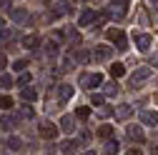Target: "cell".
I'll use <instances>...</instances> for the list:
<instances>
[{"label":"cell","mask_w":158,"mask_h":155,"mask_svg":"<svg viewBox=\"0 0 158 155\" xmlns=\"http://www.w3.org/2000/svg\"><path fill=\"white\" fill-rule=\"evenodd\" d=\"M126 138L133 140V143H146V133L141 125H128L126 128Z\"/></svg>","instance_id":"obj_6"},{"label":"cell","mask_w":158,"mask_h":155,"mask_svg":"<svg viewBox=\"0 0 158 155\" xmlns=\"http://www.w3.org/2000/svg\"><path fill=\"white\" fill-rule=\"evenodd\" d=\"M90 103H93V105H98V108L106 105V93H95V95H90Z\"/></svg>","instance_id":"obj_23"},{"label":"cell","mask_w":158,"mask_h":155,"mask_svg":"<svg viewBox=\"0 0 158 155\" xmlns=\"http://www.w3.org/2000/svg\"><path fill=\"white\" fill-rule=\"evenodd\" d=\"M108 40H110V43H115V48H118V50H128V38H126V33H123V30L110 28V30H108Z\"/></svg>","instance_id":"obj_4"},{"label":"cell","mask_w":158,"mask_h":155,"mask_svg":"<svg viewBox=\"0 0 158 155\" xmlns=\"http://www.w3.org/2000/svg\"><path fill=\"white\" fill-rule=\"evenodd\" d=\"M20 98H23V100H28V103H33V100H38V90H35V88H30V85H23Z\"/></svg>","instance_id":"obj_16"},{"label":"cell","mask_w":158,"mask_h":155,"mask_svg":"<svg viewBox=\"0 0 158 155\" xmlns=\"http://www.w3.org/2000/svg\"><path fill=\"white\" fill-rule=\"evenodd\" d=\"M131 113H133L131 105H118V108H115V118H118V120H128Z\"/></svg>","instance_id":"obj_17"},{"label":"cell","mask_w":158,"mask_h":155,"mask_svg":"<svg viewBox=\"0 0 158 155\" xmlns=\"http://www.w3.org/2000/svg\"><path fill=\"white\" fill-rule=\"evenodd\" d=\"M75 148H78V143L75 140H65V143H60V153H75Z\"/></svg>","instance_id":"obj_20"},{"label":"cell","mask_w":158,"mask_h":155,"mask_svg":"<svg viewBox=\"0 0 158 155\" xmlns=\"http://www.w3.org/2000/svg\"><path fill=\"white\" fill-rule=\"evenodd\" d=\"M8 40H13V30H3L0 28V43H8Z\"/></svg>","instance_id":"obj_29"},{"label":"cell","mask_w":158,"mask_h":155,"mask_svg":"<svg viewBox=\"0 0 158 155\" xmlns=\"http://www.w3.org/2000/svg\"><path fill=\"white\" fill-rule=\"evenodd\" d=\"M151 10H158V0H156V3H153V5H151Z\"/></svg>","instance_id":"obj_39"},{"label":"cell","mask_w":158,"mask_h":155,"mask_svg":"<svg viewBox=\"0 0 158 155\" xmlns=\"http://www.w3.org/2000/svg\"><path fill=\"white\" fill-rule=\"evenodd\" d=\"M38 133H40V138H45V140H55L58 138V125H53L50 120H40V125H38Z\"/></svg>","instance_id":"obj_3"},{"label":"cell","mask_w":158,"mask_h":155,"mask_svg":"<svg viewBox=\"0 0 158 155\" xmlns=\"http://www.w3.org/2000/svg\"><path fill=\"white\" fill-rule=\"evenodd\" d=\"M68 40H70V45H73V48H78V45H81V35L73 30V33H68Z\"/></svg>","instance_id":"obj_28"},{"label":"cell","mask_w":158,"mask_h":155,"mask_svg":"<svg viewBox=\"0 0 158 155\" xmlns=\"http://www.w3.org/2000/svg\"><path fill=\"white\" fill-rule=\"evenodd\" d=\"M28 68V60H15L13 63V70H25Z\"/></svg>","instance_id":"obj_33"},{"label":"cell","mask_w":158,"mask_h":155,"mask_svg":"<svg viewBox=\"0 0 158 155\" xmlns=\"http://www.w3.org/2000/svg\"><path fill=\"white\" fill-rule=\"evenodd\" d=\"M108 18H110L108 13H98V15H95V20H93V25H90V28H93V30H101V28L106 25V20H108Z\"/></svg>","instance_id":"obj_19"},{"label":"cell","mask_w":158,"mask_h":155,"mask_svg":"<svg viewBox=\"0 0 158 155\" xmlns=\"http://www.w3.org/2000/svg\"><path fill=\"white\" fill-rule=\"evenodd\" d=\"M0 28H5V20H3V18H0Z\"/></svg>","instance_id":"obj_40"},{"label":"cell","mask_w":158,"mask_h":155,"mask_svg":"<svg viewBox=\"0 0 158 155\" xmlns=\"http://www.w3.org/2000/svg\"><path fill=\"white\" fill-rule=\"evenodd\" d=\"M55 90H58V103H60V105H65L73 98V85H58Z\"/></svg>","instance_id":"obj_9"},{"label":"cell","mask_w":158,"mask_h":155,"mask_svg":"<svg viewBox=\"0 0 158 155\" xmlns=\"http://www.w3.org/2000/svg\"><path fill=\"white\" fill-rule=\"evenodd\" d=\"M60 130L63 133H75V118H73V115H63V118H60Z\"/></svg>","instance_id":"obj_12"},{"label":"cell","mask_w":158,"mask_h":155,"mask_svg":"<svg viewBox=\"0 0 158 155\" xmlns=\"http://www.w3.org/2000/svg\"><path fill=\"white\" fill-rule=\"evenodd\" d=\"M10 20L23 25V23H28V20H30V15H28L23 8H10Z\"/></svg>","instance_id":"obj_10"},{"label":"cell","mask_w":158,"mask_h":155,"mask_svg":"<svg viewBox=\"0 0 158 155\" xmlns=\"http://www.w3.org/2000/svg\"><path fill=\"white\" fill-rule=\"evenodd\" d=\"M88 115H90V108H78V118H88Z\"/></svg>","instance_id":"obj_34"},{"label":"cell","mask_w":158,"mask_h":155,"mask_svg":"<svg viewBox=\"0 0 158 155\" xmlns=\"http://www.w3.org/2000/svg\"><path fill=\"white\" fill-rule=\"evenodd\" d=\"M50 10H53V18H60V15H65V13L70 10V3H65V0H58V3L50 5Z\"/></svg>","instance_id":"obj_11"},{"label":"cell","mask_w":158,"mask_h":155,"mask_svg":"<svg viewBox=\"0 0 158 155\" xmlns=\"http://www.w3.org/2000/svg\"><path fill=\"white\" fill-rule=\"evenodd\" d=\"M0 85H3V88H10V85H13V78H10V75H0Z\"/></svg>","instance_id":"obj_32"},{"label":"cell","mask_w":158,"mask_h":155,"mask_svg":"<svg viewBox=\"0 0 158 155\" xmlns=\"http://www.w3.org/2000/svg\"><path fill=\"white\" fill-rule=\"evenodd\" d=\"M98 135H101V138H113V125H101V128H98Z\"/></svg>","instance_id":"obj_22"},{"label":"cell","mask_w":158,"mask_h":155,"mask_svg":"<svg viewBox=\"0 0 158 155\" xmlns=\"http://www.w3.org/2000/svg\"><path fill=\"white\" fill-rule=\"evenodd\" d=\"M5 3H8V0H0V8H3V5H5Z\"/></svg>","instance_id":"obj_41"},{"label":"cell","mask_w":158,"mask_h":155,"mask_svg":"<svg viewBox=\"0 0 158 155\" xmlns=\"http://www.w3.org/2000/svg\"><path fill=\"white\" fill-rule=\"evenodd\" d=\"M133 40H135V48L141 53H151V35L148 33H135Z\"/></svg>","instance_id":"obj_7"},{"label":"cell","mask_w":158,"mask_h":155,"mask_svg":"<svg viewBox=\"0 0 158 155\" xmlns=\"http://www.w3.org/2000/svg\"><path fill=\"white\" fill-rule=\"evenodd\" d=\"M103 93L113 98V95H118V85H115V83H106V85H103Z\"/></svg>","instance_id":"obj_24"},{"label":"cell","mask_w":158,"mask_h":155,"mask_svg":"<svg viewBox=\"0 0 158 155\" xmlns=\"http://www.w3.org/2000/svg\"><path fill=\"white\" fill-rule=\"evenodd\" d=\"M156 65H158V50L151 55V68H156Z\"/></svg>","instance_id":"obj_36"},{"label":"cell","mask_w":158,"mask_h":155,"mask_svg":"<svg viewBox=\"0 0 158 155\" xmlns=\"http://www.w3.org/2000/svg\"><path fill=\"white\" fill-rule=\"evenodd\" d=\"M30 80H33V78H30V73H23L20 78H18V85H30Z\"/></svg>","instance_id":"obj_31"},{"label":"cell","mask_w":158,"mask_h":155,"mask_svg":"<svg viewBox=\"0 0 158 155\" xmlns=\"http://www.w3.org/2000/svg\"><path fill=\"white\" fill-rule=\"evenodd\" d=\"M123 73H126V65H123V63H113V65H110V75H113V78H121Z\"/></svg>","instance_id":"obj_21"},{"label":"cell","mask_w":158,"mask_h":155,"mask_svg":"<svg viewBox=\"0 0 158 155\" xmlns=\"http://www.w3.org/2000/svg\"><path fill=\"white\" fill-rule=\"evenodd\" d=\"M128 0H110V5H108V15L115 18V20H121V18H126V10H128Z\"/></svg>","instance_id":"obj_2"},{"label":"cell","mask_w":158,"mask_h":155,"mask_svg":"<svg viewBox=\"0 0 158 155\" xmlns=\"http://www.w3.org/2000/svg\"><path fill=\"white\" fill-rule=\"evenodd\" d=\"M151 153H153V155H158V143H156V145H151Z\"/></svg>","instance_id":"obj_38"},{"label":"cell","mask_w":158,"mask_h":155,"mask_svg":"<svg viewBox=\"0 0 158 155\" xmlns=\"http://www.w3.org/2000/svg\"><path fill=\"white\" fill-rule=\"evenodd\" d=\"M110 53H113L110 45H98L93 55H95V60H101V63H103V60H108V58H110Z\"/></svg>","instance_id":"obj_13"},{"label":"cell","mask_w":158,"mask_h":155,"mask_svg":"<svg viewBox=\"0 0 158 155\" xmlns=\"http://www.w3.org/2000/svg\"><path fill=\"white\" fill-rule=\"evenodd\" d=\"M103 153H108V155H110V153H118V143H115L113 138H108V143H106V148H103Z\"/></svg>","instance_id":"obj_25"},{"label":"cell","mask_w":158,"mask_h":155,"mask_svg":"<svg viewBox=\"0 0 158 155\" xmlns=\"http://www.w3.org/2000/svg\"><path fill=\"white\" fill-rule=\"evenodd\" d=\"M108 113H110V108H106V105H101V110H98V115H101V118H106Z\"/></svg>","instance_id":"obj_35"},{"label":"cell","mask_w":158,"mask_h":155,"mask_svg":"<svg viewBox=\"0 0 158 155\" xmlns=\"http://www.w3.org/2000/svg\"><path fill=\"white\" fill-rule=\"evenodd\" d=\"M146 3H148V5H153V3H156V0H146Z\"/></svg>","instance_id":"obj_42"},{"label":"cell","mask_w":158,"mask_h":155,"mask_svg":"<svg viewBox=\"0 0 158 155\" xmlns=\"http://www.w3.org/2000/svg\"><path fill=\"white\" fill-rule=\"evenodd\" d=\"M148 78H151V68H138V70H133V73H131V80H128V88H131V90L141 88Z\"/></svg>","instance_id":"obj_1"},{"label":"cell","mask_w":158,"mask_h":155,"mask_svg":"<svg viewBox=\"0 0 158 155\" xmlns=\"http://www.w3.org/2000/svg\"><path fill=\"white\" fill-rule=\"evenodd\" d=\"M5 63H8V60H5V55H3V53H0V70H3V68H5Z\"/></svg>","instance_id":"obj_37"},{"label":"cell","mask_w":158,"mask_h":155,"mask_svg":"<svg viewBox=\"0 0 158 155\" xmlns=\"http://www.w3.org/2000/svg\"><path fill=\"white\" fill-rule=\"evenodd\" d=\"M138 115H141V123H143V125H151V128L158 125V113H156V110L148 108V110H141Z\"/></svg>","instance_id":"obj_8"},{"label":"cell","mask_w":158,"mask_h":155,"mask_svg":"<svg viewBox=\"0 0 158 155\" xmlns=\"http://www.w3.org/2000/svg\"><path fill=\"white\" fill-rule=\"evenodd\" d=\"M18 115H20V118H33V115H35V110H33V105H23Z\"/></svg>","instance_id":"obj_27"},{"label":"cell","mask_w":158,"mask_h":155,"mask_svg":"<svg viewBox=\"0 0 158 155\" xmlns=\"http://www.w3.org/2000/svg\"><path fill=\"white\" fill-rule=\"evenodd\" d=\"M5 148L13 150V153H18V150L23 148V140H20V138H15V135H8V138H5Z\"/></svg>","instance_id":"obj_15"},{"label":"cell","mask_w":158,"mask_h":155,"mask_svg":"<svg viewBox=\"0 0 158 155\" xmlns=\"http://www.w3.org/2000/svg\"><path fill=\"white\" fill-rule=\"evenodd\" d=\"M38 45H40V38H38V35H28V38H23V48L35 50Z\"/></svg>","instance_id":"obj_18"},{"label":"cell","mask_w":158,"mask_h":155,"mask_svg":"<svg viewBox=\"0 0 158 155\" xmlns=\"http://www.w3.org/2000/svg\"><path fill=\"white\" fill-rule=\"evenodd\" d=\"M95 10H83V15H81V20H78V25L81 28H88V25H93V20H95Z\"/></svg>","instance_id":"obj_14"},{"label":"cell","mask_w":158,"mask_h":155,"mask_svg":"<svg viewBox=\"0 0 158 155\" xmlns=\"http://www.w3.org/2000/svg\"><path fill=\"white\" fill-rule=\"evenodd\" d=\"M0 110H13V98L3 95V98H0Z\"/></svg>","instance_id":"obj_26"},{"label":"cell","mask_w":158,"mask_h":155,"mask_svg":"<svg viewBox=\"0 0 158 155\" xmlns=\"http://www.w3.org/2000/svg\"><path fill=\"white\" fill-rule=\"evenodd\" d=\"M103 83V78L98 75V73H85V75H81V88L83 90H90V88H98Z\"/></svg>","instance_id":"obj_5"},{"label":"cell","mask_w":158,"mask_h":155,"mask_svg":"<svg viewBox=\"0 0 158 155\" xmlns=\"http://www.w3.org/2000/svg\"><path fill=\"white\" fill-rule=\"evenodd\" d=\"M88 58H90V53H85V50H75V60H78V63H85Z\"/></svg>","instance_id":"obj_30"}]
</instances>
